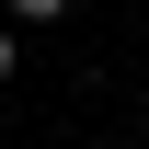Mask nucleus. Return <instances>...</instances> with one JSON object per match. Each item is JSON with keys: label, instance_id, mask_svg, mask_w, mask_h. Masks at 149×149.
<instances>
[{"label": "nucleus", "instance_id": "f257e3e1", "mask_svg": "<svg viewBox=\"0 0 149 149\" xmlns=\"http://www.w3.org/2000/svg\"><path fill=\"white\" fill-rule=\"evenodd\" d=\"M57 12H69V0H12V23H57Z\"/></svg>", "mask_w": 149, "mask_h": 149}, {"label": "nucleus", "instance_id": "f03ea898", "mask_svg": "<svg viewBox=\"0 0 149 149\" xmlns=\"http://www.w3.org/2000/svg\"><path fill=\"white\" fill-rule=\"evenodd\" d=\"M0 80H12V35H0Z\"/></svg>", "mask_w": 149, "mask_h": 149}]
</instances>
